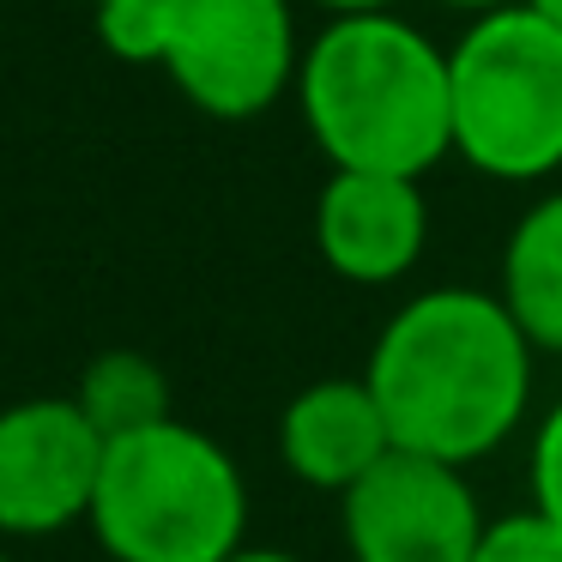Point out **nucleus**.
I'll return each instance as SVG.
<instances>
[{
  "instance_id": "39448f33",
  "label": "nucleus",
  "mask_w": 562,
  "mask_h": 562,
  "mask_svg": "<svg viewBox=\"0 0 562 562\" xmlns=\"http://www.w3.org/2000/svg\"><path fill=\"white\" fill-rule=\"evenodd\" d=\"M291 0H164L158 67L212 122H255L296 86Z\"/></svg>"
},
{
  "instance_id": "f3484780",
  "label": "nucleus",
  "mask_w": 562,
  "mask_h": 562,
  "mask_svg": "<svg viewBox=\"0 0 562 562\" xmlns=\"http://www.w3.org/2000/svg\"><path fill=\"white\" fill-rule=\"evenodd\" d=\"M224 562H303V557H291V550H236V557H224Z\"/></svg>"
},
{
  "instance_id": "a211bd4d",
  "label": "nucleus",
  "mask_w": 562,
  "mask_h": 562,
  "mask_svg": "<svg viewBox=\"0 0 562 562\" xmlns=\"http://www.w3.org/2000/svg\"><path fill=\"white\" fill-rule=\"evenodd\" d=\"M532 7H538L544 19H557V25H562V0H532Z\"/></svg>"
},
{
  "instance_id": "7ed1b4c3",
  "label": "nucleus",
  "mask_w": 562,
  "mask_h": 562,
  "mask_svg": "<svg viewBox=\"0 0 562 562\" xmlns=\"http://www.w3.org/2000/svg\"><path fill=\"white\" fill-rule=\"evenodd\" d=\"M86 526L110 562H224L248 532L243 465L182 417L110 436Z\"/></svg>"
},
{
  "instance_id": "f03ea898",
  "label": "nucleus",
  "mask_w": 562,
  "mask_h": 562,
  "mask_svg": "<svg viewBox=\"0 0 562 562\" xmlns=\"http://www.w3.org/2000/svg\"><path fill=\"white\" fill-rule=\"evenodd\" d=\"M296 110L333 170L417 176L424 182L453 151L448 49L412 19L345 13L327 19L296 61Z\"/></svg>"
},
{
  "instance_id": "ddd939ff",
  "label": "nucleus",
  "mask_w": 562,
  "mask_h": 562,
  "mask_svg": "<svg viewBox=\"0 0 562 562\" xmlns=\"http://www.w3.org/2000/svg\"><path fill=\"white\" fill-rule=\"evenodd\" d=\"M98 37L115 61L127 67H158L164 49V0H103L98 7Z\"/></svg>"
},
{
  "instance_id": "0eeeda50",
  "label": "nucleus",
  "mask_w": 562,
  "mask_h": 562,
  "mask_svg": "<svg viewBox=\"0 0 562 562\" xmlns=\"http://www.w3.org/2000/svg\"><path fill=\"white\" fill-rule=\"evenodd\" d=\"M103 436L74 393L0 412V538H55L91 514Z\"/></svg>"
},
{
  "instance_id": "6e6552de",
  "label": "nucleus",
  "mask_w": 562,
  "mask_h": 562,
  "mask_svg": "<svg viewBox=\"0 0 562 562\" xmlns=\"http://www.w3.org/2000/svg\"><path fill=\"white\" fill-rule=\"evenodd\" d=\"M429 206L417 176L333 170L315 200V248L345 284H400L424 260Z\"/></svg>"
},
{
  "instance_id": "dca6fc26",
  "label": "nucleus",
  "mask_w": 562,
  "mask_h": 562,
  "mask_svg": "<svg viewBox=\"0 0 562 562\" xmlns=\"http://www.w3.org/2000/svg\"><path fill=\"white\" fill-rule=\"evenodd\" d=\"M436 7H453V13H496V7H514V0H436Z\"/></svg>"
},
{
  "instance_id": "4468645a",
  "label": "nucleus",
  "mask_w": 562,
  "mask_h": 562,
  "mask_svg": "<svg viewBox=\"0 0 562 562\" xmlns=\"http://www.w3.org/2000/svg\"><path fill=\"white\" fill-rule=\"evenodd\" d=\"M526 472H532V508H544L550 520L562 526V400L550 405L544 424H538Z\"/></svg>"
},
{
  "instance_id": "423d86ee",
  "label": "nucleus",
  "mask_w": 562,
  "mask_h": 562,
  "mask_svg": "<svg viewBox=\"0 0 562 562\" xmlns=\"http://www.w3.org/2000/svg\"><path fill=\"white\" fill-rule=\"evenodd\" d=\"M351 562H472L484 508L465 465L393 448L339 496Z\"/></svg>"
},
{
  "instance_id": "aec40b11",
  "label": "nucleus",
  "mask_w": 562,
  "mask_h": 562,
  "mask_svg": "<svg viewBox=\"0 0 562 562\" xmlns=\"http://www.w3.org/2000/svg\"><path fill=\"white\" fill-rule=\"evenodd\" d=\"M0 562H7V550H0Z\"/></svg>"
},
{
  "instance_id": "1a4fd4ad",
  "label": "nucleus",
  "mask_w": 562,
  "mask_h": 562,
  "mask_svg": "<svg viewBox=\"0 0 562 562\" xmlns=\"http://www.w3.org/2000/svg\"><path fill=\"white\" fill-rule=\"evenodd\" d=\"M381 453H393V429H387L381 400L369 393L363 375L315 381L279 417V460L308 490L345 496Z\"/></svg>"
},
{
  "instance_id": "9b49d317",
  "label": "nucleus",
  "mask_w": 562,
  "mask_h": 562,
  "mask_svg": "<svg viewBox=\"0 0 562 562\" xmlns=\"http://www.w3.org/2000/svg\"><path fill=\"white\" fill-rule=\"evenodd\" d=\"M74 400H79V412L98 424L103 441L134 436V429H151V424H164V417H176L170 412V375H164L146 351H127V345L98 351L86 369H79Z\"/></svg>"
},
{
  "instance_id": "9d476101",
  "label": "nucleus",
  "mask_w": 562,
  "mask_h": 562,
  "mask_svg": "<svg viewBox=\"0 0 562 562\" xmlns=\"http://www.w3.org/2000/svg\"><path fill=\"white\" fill-rule=\"evenodd\" d=\"M496 296L508 303V315L520 321L532 351L562 357V188L557 194H538L532 206L514 218L508 243H502Z\"/></svg>"
},
{
  "instance_id": "6ab92c4d",
  "label": "nucleus",
  "mask_w": 562,
  "mask_h": 562,
  "mask_svg": "<svg viewBox=\"0 0 562 562\" xmlns=\"http://www.w3.org/2000/svg\"><path fill=\"white\" fill-rule=\"evenodd\" d=\"M91 7H103V0H91Z\"/></svg>"
},
{
  "instance_id": "2eb2a0df",
  "label": "nucleus",
  "mask_w": 562,
  "mask_h": 562,
  "mask_svg": "<svg viewBox=\"0 0 562 562\" xmlns=\"http://www.w3.org/2000/svg\"><path fill=\"white\" fill-rule=\"evenodd\" d=\"M321 13L345 19V13H387V7H400V0H315Z\"/></svg>"
},
{
  "instance_id": "f8f14e48",
  "label": "nucleus",
  "mask_w": 562,
  "mask_h": 562,
  "mask_svg": "<svg viewBox=\"0 0 562 562\" xmlns=\"http://www.w3.org/2000/svg\"><path fill=\"white\" fill-rule=\"evenodd\" d=\"M472 562H562V526L544 508H520V514H496L477 532Z\"/></svg>"
},
{
  "instance_id": "20e7f679",
  "label": "nucleus",
  "mask_w": 562,
  "mask_h": 562,
  "mask_svg": "<svg viewBox=\"0 0 562 562\" xmlns=\"http://www.w3.org/2000/svg\"><path fill=\"white\" fill-rule=\"evenodd\" d=\"M453 151L490 182L562 170V25L532 0L477 13L448 49Z\"/></svg>"
},
{
  "instance_id": "f257e3e1",
  "label": "nucleus",
  "mask_w": 562,
  "mask_h": 562,
  "mask_svg": "<svg viewBox=\"0 0 562 562\" xmlns=\"http://www.w3.org/2000/svg\"><path fill=\"white\" fill-rule=\"evenodd\" d=\"M393 429V448L472 465L520 429L532 405V339L496 291L405 296L387 315L363 369Z\"/></svg>"
}]
</instances>
